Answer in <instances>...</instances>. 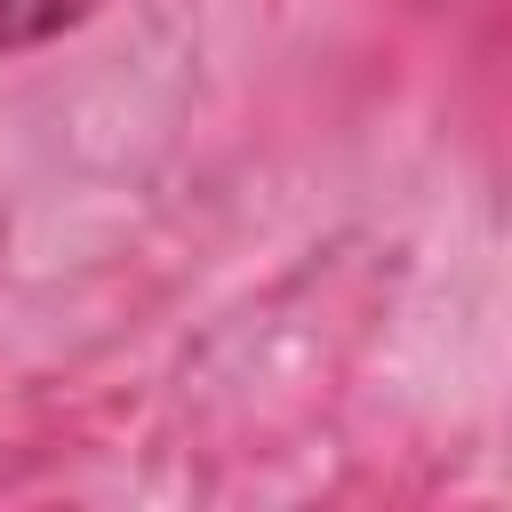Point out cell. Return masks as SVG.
Returning <instances> with one entry per match:
<instances>
[{"mask_svg":"<svg viewBox=\"0 0 512 512\" xmlns=\"http://www.w3.org/2000/svg\"><path fill=\"white\" fill-rule=\"evenodd\" d=\"M88 8H96V0H0V56H16V48H40V40L72 32Z\"/></svg>","mask_w":512,"mask_h":512,"instance_id":"cell-1","label":"cell"}]
</instances>
